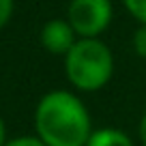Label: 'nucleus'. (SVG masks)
I'll return each mask as SVG.
<instances>
[{
  "instance_id": "obj_1",
  "label": "nucleus",
  "mask_w": 146,
  "mask_h": 146,
  "mask_svg": "<svg viewBox=\"0 0 146 146\" xmlns=\"http://www.w3.org/2000/svg\"><path fill=\"white\" fill-rule=\"evenodd\" d=\"M35 127L47 146H86L92 135L86 105L67 90H52L39 101Z\"/></svg>"
},
{
  "instance_id": "obj_2",
  "label": "nucleus",
  "mask_w": 146,
  "mask_h": 146,
  "mask_svg": "<svg viewBox=\"0 0 146 146\" xmlns=\"http://www.w3.org/2000/svg\"><path fill=\"white\" fill-rule=\"evenodd\" d=\"M67 78L78 90H99L114 73V58L99 39H80L64 58Z\"/></svg>"
},
{
  "instance_id": "obj_3",
  "label": "nucleus",
  "mask_w": 146,
  "mask_h": 146,
  "mask_svg": "<svg viewBox=\"0 0 146 146\" xmlns=\"http://www.w3.org/2000/svg\"><path fill=\"white\" fill-rule=\"evenodd\" d=\"M67 22L82 39H97L112 22L110 0H71Z\"/></svg>"
},
{
  "instance_id": "obj_4",
  "label": "nucleus",
  "mask_w": 146,
  "mask_h": 146,
  "mask_svg": "<svg viewBox=\"0 0 146 146\" xmlns=\"http://www.w3.org/2000/svg\"><path fill=\"white\" fill-rule=\"evenodd\" d=\"M75 43V30L67 19H50L41 30V45L52 54L67 56Z\"/></svg>"
},
{
  "instance_id": "obj_5",
  "label": "nucleus",
  "mask_w": 146,
  "mask_h": 146,
  "mask_svg": "<svg viewBox=\"0 0 146 146\" xmlns=\"http://www.w3.org/2000/svg\"><path fill=\"white\" fill-rule=\"evenodd\" d=\"M86 146H133V142L127 133L118 131V129L103 127L99 131H92Z\"/></svg>"
},
{
  "instance_id": "obj_6",
  "label": "nucleus",
  "mask_w": 146,
  "mask_h": 146,
  "mask_svg": "<svg viewBox=\"0 0 146 146\" xmlns=\"http://www.w3.org/2000/svg\"><path fill=\"white\" fill-rule=\"evenodd\" d=\"M123 2H125L129 13H131L142 26H146V0H123Z\"/></svg>"
},
{
  "instance_id": "obj_7",
  "label": "nucleus",
  "mask_w": 146,
  "mask_h": 146,
  "mask_svg": "<svg viewBox=\"0 0 146 146\" xmlns=\"http://www.w3.org/2000/svg\"><path fill=\"white\" fill-rule=\"evenodd\" d=\"M133 50L137 52V56L146 58V26H140L133 35Z\"/></svg>"
},
{
  "instance_id": "obj_8",
  "label": "nucleus",
  "mask_w": 146,
  "mask_h": 146,
  "mask_svg": "<svg viewBox=\"0 0 146 146\" xmlns=\"http://www.w3.org/2000/svg\"><path fill=\"white\" fill-rule=\"evenodd\" d=\"M5 146H47V144H43L39 137L24 135V137H15V140H9Z\"/></svg>"
},
{
  "instance_id": "obj_9",
  "label": "nucleus",
  "mask_w": 146,
  "mask_h": 146,
  "mask_svg": "<svg viewBox=\"0 0 146 146\" xmlns=\"http://www.w3.org/2000/svg\"><path fill=\"white\" fill-rule=\"evenodd\" d=\"M13 13V0H0V28L7 26Z\"/></svg>"
},
{
  "instance_id": "obj_10",
  "label": "nucleus",
  "mask_w": 146,
  "mask_h": 146,
  "mask_svg": "<svg viewBox=\"0 0 146 146\" xmlns=\"http://www.w3.org/2000/svg\"><path fill=\"white\" fill-rule=\"evenodd\" d=\"M140 140H142V144L146 146V114H144V118H142V123H140Z\"/></svg>"
},
{
  "instance_id": "obj_11",
  "label": "nucleus",
  "mask_w": 146,
  "mask_h": 146,
  "mask_svg": "<svg viewBox=\"0 0 146 146\" xmlns=\"http://www.w3.org/2000/svg\"><path fill=\"white\" fill-rule=\"evenodd\" d=\"M7 140H5V123H2V118H0V146H5Z\"/></svg>"
}]
</instances>
